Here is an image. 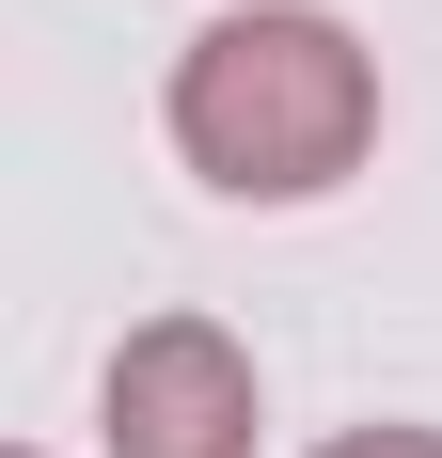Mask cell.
I'll return each instance as SVG.
<instances>
[{
	"instance_id": "3957f363",
	"label": "cell",
	"mask_w": 442,
	"mask_h": 458,
	"mask_svg": "<svg viewBox=\"0 0 442 458\" xmlns=\"http://www.w3.org/2000/svg\"><path fill=\"white\" fill-rule=\"evenodd\" d=\"M316 458H442V427H332Z\"/></svg>"
},
{
	"instance_id": "6da1fadb",
	"label": "cell",
	"mask_w": 442,
	"mask_h": 458,
	"mask_svg": "<svg viewBox=\"0 0 442 458\" xmlns=\"http://www.w3.org/2000/svg\"><path fill=\"white\" fill-rule=\"evenodd\" d=\"M158 127L237 206H316V190H348L379 158V47L332 0H237V16H206L174 47Z\"/></svg>"
},
{
	"instance_id": "7a4b0ae2",
	"label": "cell",
	"mask_w": 442,
	"mask_h": 458,
	"mask_svg": "<svg viewBox=\"0 0 442 458\" xmlns=\"http://www.w3.org/2000/svg\"><path fill=\"white\" fill-rule=\"evenodd\" d=\"M95 427H111V458H253L268 379L221 317H142L111 348V379H95Z\"/></svg>"
}]
</instances>
